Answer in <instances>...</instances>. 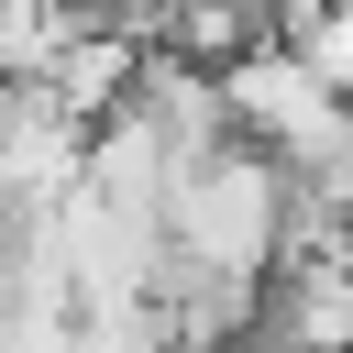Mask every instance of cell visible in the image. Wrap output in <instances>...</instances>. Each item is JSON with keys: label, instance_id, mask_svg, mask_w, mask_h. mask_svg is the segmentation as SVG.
<instances>
[{"label": "cell", "instance_id": "cell-1", "mask_svg": "<svg viewBox=\"0 0 353 353\" xmlns=\"http://www.w3.org/2000/svg\"><path fill=\"white\" fill-rule=\"evenodd\" d=\"M165 254H176V265H199V276L276 287V265L298 254V165H287V154H265V143H232V154H210L199 176H176Z\"/></svg>", "mask_w": 353, "mask_h": 353}, {"label": "cell", "instance_id": "cell-2", "mask_svg": "<svg viewBox=\"0 0 353 353\" xmlns=\"http://www.w3.org/2000/svg\"><path fill=\"white\" fill-rule=\"evenodd\" d=\"M221 88H232L243 143H265V154H287V165H298V154H309V143H320L342 110H353V99H342V88H331V77H320V66H309L287 33H276V44H254V55H243Z\"/></svg>", "mask_w": 353, "mask_h": 353}, {"label": "cell", "instance_id": "cell-3", "mask_svg": "<svg viewBox=\"0 0 353 353\" xmlns=\"http://www.w3.org/2000/svg\"><path fill=\"white\" fill-rule=\"evenodd\" d=\"M265 331L298 353H353V254H287L265 287Z\"/></svg>", "mask_w": 353, "mask_h": 353}, {"label": "cell", "instance_id": "cell-4", "mask_svg": "<svg viewBox=\"0 0 353 353\" xmlns=\"http://www.w3.org/2000/svg\"><path fill=\"white\" fill-rule=\"evenodd\" d=\"M287 44L353 99V0H298V11H287Z\"/></svg>", "mask_w": 353, "mask_h": 353}]
</instances>
